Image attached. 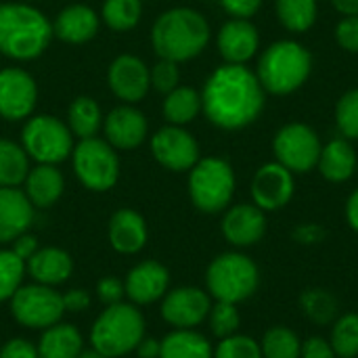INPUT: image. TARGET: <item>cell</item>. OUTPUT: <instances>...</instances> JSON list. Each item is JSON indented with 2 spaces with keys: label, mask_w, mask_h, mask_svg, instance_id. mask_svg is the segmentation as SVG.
Returning a JSON list of instances; mask_svg holds the SVG:
<instances>
[{
  "label": "cell",
  "mask_w": 358,
  "mask_h": 358,
  "mask_svg": "<svg viewBox=\"0 0 358 358\" xmlns=\"http://www.w3.org/2000/svg\"><path fill=\"white\" fill-rule=\"evenodd\" d=\"M264 88L245 65L224 63L208 78L201 92V111L222 130H241L264 111Z\"/></svg>",
  "instance_id": "1"
},
{
  "label": "cell",
  "mask_w": 358,
  "mask_h": 358,
  "mask_svg": "<svg viewBox=\"0 0 358 358\" xmlns=\"http://www.w3.org/2000/svg\"><path fill=\"white\" fill-rule=\"evenodd\" d=\"M208 19L189 6H176L162 13L151 29V44L159 59L174 63L199 57L210 42Z\"/></svg>",
  "instance_id": "2"
},
{
  "label": "cell",
  "mask_w": 358,
  "mask_h": 358,
  "mask_svg": "<svg viewBox=\"0 0 358 358\" xmlns=\"http://www.w3.org/2000/svg\"><path fill=\"white\" fill-rule=\"evenodd\" d=\"M52 25L31 4L2 2L0 4V52L15 61L38 59L50 44Z\"/></svg>",
  "instance_id": "3"
},
{
  "label": "cell",
  "mask_w": 358,
  "mask_h": 358,
  "mask_svg": "<svg viewBox=\"0 0 358 358\" xmlns=\"http://www.w3.org/2000/svg\"><path fill=\"white\" fill-rule=\"evenodd\" d=\"M313 71L310 50L296 40H277L262 50L256 76L264 92L285 96L300 90Z\"/></svg>",
  "instance_id": "4"
},
{
  "label": "cell",
  "mask_w": 358,
  "mask_h": 358,
  "mask_svg": "<svg viewBox=\"0 0 358 358\" xmlns=\"http://www.w3.org/2000/svg\"><path fill=\"white\" fill-rule=\"evenodd\" d=\"M145 338V317L134 304L107 306L90 329V344L107 358H120L136 350Z\"/></svg>",
  "instance_id": "5"
},
{
  "label": "cell",
  "mask_w": 358,
  "mask_h": 358,
  "mask_svg": "<svg viewBox=\"0 0 358 358\" xmlns=\"http://www.w3.org/2000/svg\"><path fill=\"white\" fill-rule=\"evenodd\" d=\"M260 285L258 264L241 252L216 256L206 271V287L216 302L241 304L250 300Z\"/></svg>",
  "instance_id": "6"
},
{
  "label": "cell",
  "mask_w": 358,
  "mask_h": 358,
  "mask_svg": "<svg viewBox=\"0 0 358 358\" xmlns=\"http://www.w3.org/2000/svg\"><path fill=\"white\" fill-rule=\"evenodd\" d=\"M189 195L203 214L227 210L235 195V172L222 157H203L189 170Z\"/></svg>",
  "instance_id": "7"
},
{
  "label": "cell",
  "mask_w": 358,
  "mask_h": 358,
  "mask_svg": "<svg viewBox=\"0 0 358 358\" xmlns=\"http://www.w3.org/2000/svg\"><path fill=\"white\" fill-rule=\"evenodd\" d=\"M21 147L29 159L57 166L73 151V134L65 122L55 115H34L21 132Z\"/></svg>",
  "instance_id": "8"
},
{
  "label": "cell",
  "mask_w": 358,
  "mask_h": 358,
  "mask_svg": "<svg viewBox=\"0 0 358 358\" xmlns=\"http://www.w3.org/2000/svg\"><path fill=\"white\" fill-rule=\"evenodd\" d=\"M71 162L78 180L90 191H109L120 178V159L115 149L96 136L80 141L71 151Z\"/></svg>",
  "instance_id": "9"
},
{
  "label": "cell",
  "mask_w": 358,
  "mask_h": 358,
  "mask_svg": "<svg viewBox=\"0 0 358 358\" xmlns=\"http://www.w3.org/2000/svg\"><path fill=\"white\" fill-rule=\"evenodd\" d=\"M8 302L13 319L27 329L44 331L61 323L65 315L63 296L55 287L42 283L21 285Z\"/></svg>",
  "instance_id": "10"
},
{
  "label": "cell",
  "mask_w": 358,
  "mask_h": 358,
  "mask_svg": "<svg viewBox=\"0 0 358 358\" xmlns=\"http://www.w3.org/2000/svg\"><path fill=\"white\" fill-rule=\"evenodd\" d=\"M323 143L315 128L302 122H292L279 128L273 138V155L292 174H306L317 168Z\"/></svg>",
  "instance_id": "11"
},
{
  "label": "cell",
  "mask_w": 358,
  "mask_h": 358,
  "mask_svg": "<svg viewBox=\"0 0 358 358\" xmlns=\"http://www.w3.org/2000/svg\"><path fill=\"white\" fill-rule=\"evenodd\" d=\"M151 153L170 172H189L201 157L199 145L182 126H164L151 138Z\"/></svg>",
  "instance_id": "12"
},
{
  "label": "cell",
  "mask_w": 358,
  "mask_h": 358,
  "mask_svg": "<svg viewBox=\"0 0 358 358\" xmlns=\"http://www.w3.org/2000/svg\"><path fill=\"white\" fill-rule=\"evenodd\" d=\"M250 191L254 206H258L262 212H277L292 201L296 193V180L294 174L279 162H268L256 170Z\"/></svg>",
  "instance_id": "13"
},
{
  "label": "cell",
  "mask_w": 358,
  "mask_h": 358,
  "mask_svg": "<svg viewBox=\"0 0 358 358\" xmlns=\"http://www.w3.org/2000/svg\"><path fill=\"white\" fill-rule=\"evenodd\" d=\"M38 101L36 80L21 67L0 69V117L19 122L34 113Z\"/></svg>",
  "instance_id": "14"
},
{
  "label": "cell",
  "mask_w": 358,
  "mask_h": 358,
  "mask_svg": "<svg viewBox=\"0 0 358 358\" xmlns=\"http://www.w3.org/2000/svg\"><path fill=\"white\" fill-rule=\"evenodd\" d=\"M212 308V298L199 287H176L162 298V317L174 329H195Z\"/></svg>",
  "instance_id": "15"
},
{
  "label": "cell",
  "mask_w": 358,
  "mask_h": 358,
  "mask_svg": "<svg viewBox=\"0 0 358 358\" xmlns=\"http://www.w3.org/2000/svg\"><path fill=\"white\" fill-rule=\"evenodd\" d=\"M107 82L120 101L134 105L147 96L151 88V71L143 59L134 55H120L109 65Z\"/></svg>",
  "instance_id": "16"
},
{
  "label": "cell",
  "mask_w": 358,
  "mask_h": 358,
  "mask_svg": "<svg viewBox=\"0 0 358 358\" xmlns=\"http://www.w3.org/2000/svg\"><path fill=\"white\" fill-rule=\"evenodd\" d=\"M170 287V271L157 260H145L130 268L124 289L126 298L134 306H145L162 300Z\"/></svg>",
  "instance_id": "17"
},
{
  "label": "cell",
  "mask_w": 358,
  "mask_h": 358,
  "mask_svg": "<svg viewBox=\"0 0 358 358\" xmlns=\"http://www.w3.org/2000/svg\"><path fill=\"white\" fill-rule=\"evenodd\" d=\"M220 229L231 245L252 248L266 235V212L254 203H237L224 212Z\"/></svg>",
  "instance_id": "18"
},
{
  "label": "cell",
  "mask_w": 358,
  "mask_h": 358,
  "mask_svg": "<svg viewBox=\"0 0 358 358\" xmlns=\"http://www.w3.org/2000/svg\"><path fill=\"white\" fill-rule=\"evenodd\" d=\"M105 138L113 149L130 151L143 145L147 138V117L143 111H138L134 105H120L109 111V115L103 120Z\"/></svg>",
  "instance_id": "19"
},
{
  "label": "cell",
  "mask_w": 358,
  "mask_h": 358,
  "mask_svg": "<svg viewBox=\"0 0 358 358\" xmlns=\"http://www.w3.org/2000/svg\"><path fill=\"white\" fill-rule=\"evenodd\" d=\"M216 44L224 63L245 65L260 48V34L250 19H231L220 27Z\"/></svg>",
  "instance_id": "20"
},
{
  "label": "cell",
  "mask_w": 358,
  "mask_h": 358,
  "mask_svg": "<svg viewBox=\"0 0 358 358\" xmlns=\"http://www.w3.org/2000/svg\"><path fill=\"white\" fill-rule=\"evenodd\" d=\"M34 222V206L17 187H0V243H13Z\"/></svg>",
  "instance_id": "21"
},
{
  "label": "cell",
  "mask_w": 358,
  "mask_h": 358,
  "mask_svg": "<svg viewBox=\"0 0 358 358\" xmlns=\"http://www.w3.org/2000/svg\"><path fill=\"white\" fill-rule=\"evenodd\" d=\"M147 237H149L147 222L138 212L124 208L111 216V220H109V243L117 254H124V256L138 254L145 248Z\"/></svg>",
  "instance_id": "22"
},
{
  "label": "cell",
  "mask_w": 358,
  "mask_h": 358,
  "mask_svg": "<svg viewBox=\"0 0 358 358\" xmlns=\"http://www.w3.org/2000/svg\"><path fill=\"white\" fill-rule=\"evenodd\" d=\"M99 31V15L86 4L65 6L52 23V34L69 44H84Z\"/></svg>",
  "instance_id": "23"
},
{
  "label": "cell",
  "mask_w": 358,
  "mask_h": 358,
  "mask_svg": "<svg viewBox=\"0 0 358 358\" xmlns=\"http://www.w3.org/2000/svg\"><path fill=\"white\" fill-rule=\"evenodd\" d=\"M358 155L348 138H334L327 145H323L319 155V172L329 182H346L357 174Z\"/></svg>",
  "instance_id": "24"
},
{
  "label": "cell",
  "mask_w": 358,
  "mask_h": 358,
  "mask_svg": "<svg viewBox=\"0 0 358 358\" xmlns=\"http://www.w3.org/2000/svg\"><path fill=\"white\" fill-rule=\"evenodd\" d=\"M25 271L31 275L36 283L55 287L71 277L73 260L61 248H42L25 262Z\"/></svg>",
  "instance_id": "25"
},
{
  "label": "cell",
  "mask_w": 358,
  "mask_h": 358,
  "mask_svg": "<svg viewBox=\"0 0 358 358\" xmlns=\"http://www.w3.org/2000/svg\"><path fill=\"white\" fill-rule=\"evenodd\" d=\"M25 197L34 208H50L59 201L65 189L63 174L57 166L50 164H38L36 168H29L25 180Z\"/></svg>",
  "instance_id": "26"
},
{
  "label": "cell",
  "mask_w": 358,
  "mask_h": 358,
  "mask_svg": "<svg viewBox=\"0 0 358 358\" xmlns=\"http://www.w3.org/2000/svg\"><path fill=\"white\" fill-rule=\"evenodd\" d=\"M82 350V334L69 323H57L44 329L38 342V358H78Z\"/></svg>",
  "instance_id": "27"
},
{
  "label": "cell",
  "mask_w": 358,
  "mask_h": 358,
  "mask_svg": "<svg viewBox=\"0 0 358 358\" xmlns=\"http://www.w3.org/2000/svg\"><path fill=\"white\" fill-rule=\"evenodd\" d=\"M159 342V358H214L210 340L195 329H174Z\"/></svg>",
  "instance_id": "28"
},
{
  "label": "cell",
  "mask_w": 358,
  "mask_h": 358,
  "mask_svg": "<svg viewBox=\"0 0 358 358\" xmlns=\"http://www.w3.org/2000/svg\"><path fill=\"white\" fill-rule=\"evenodd\" d=\"M162 111L166 122L172 126L191 124L201 111V94L191 86H176L172 92L166 94Z\"/></svg>",
  "instance_id": "29"
},
{
  "label": "cell",
  "mask_w": 358,
  "mask_h": 358,
  "mask_svg": "<svg viewBox=\"0 0 358 358\" xmlns=\"http://www.w3.org/2000/svg\"><path fill=\"white\" fill-rule=\"evenodd\" d=\"M103 120L105 117L101 113L99 103L90 96L73 99L67 109V126H69L71 134L78 136L80 141L96 136L103 126Z\"/></svg>",
  "instance_id": "30"
},
{
  "label": "cell",
  "mask_w": 358,
  "mask_h": 358,
  "mask_svg": "<svg viewBox=\"0 0 358 358\" xmlns=\"http://www.w3.org/2000/svg\"><path fill=\"white\" fill-rule=\"evenodd\" d=\"M275 10L281 25L292 34L308 31L319 17L317 0H275Z\"/></svg>",
  "instance_id": "31"
},
{
  "label": "cell",
  "mask_w": 358,
  "mask_h": 358,
  "mask_svg": "<svg viewBox=\"0 0 358 358\" xmlns=\"http://www.w3.org/2000/svg\"><path fill=\"white\" fill-rule=\"evenodd\" d=\"M29 172V157L25 149L13 141L0 138V187L23 185Z\"/></svg>",
  "instance_id": "32"
},
{
  "label": "cell",
  "mask_w": 358,
  "mask_h": 358,
  "mask_svg": "<svg viewBox=\"0 0 358 358\" xmlns=\"http://www.w3.org/2000/svg\"><path fill=\"white\" fill-rule=\"evenodd\" d=\"M262 358H300L302 340L285 325L271 327L260 342Z\"/></svg>",
  "instance_id": "33"
},
{
  "label": "cell",
  "mask_w": 358,
  "mask_h": 358,
  "mask_svg": "<svg viewBox=\"0 0 358 358\" xmlns=\"http://www.w3.org/2000/svg\"><path fill=\"white\" fill-rule=\"evenodd\" d=\"M143 17V0H105L103 21L113 31H128L138 25Z\"/></svg>",
  "instance_id": "34"
},
{
  "label": "cell",
  "mask_w": 358,
  "mask_h": 358,
  "mask_svg": "<svg viewBox=\"0 0 358 358\" xmlns=\"http://www.w3.org/2000/svg\"><path fill=\"white\" fill-rule=\"evenodd\" d=\"M329 344L338 358H358V315L346 313L342 315L334 327Z\"/></svg>",
  "instance_id": "35"
},
{
  "label": "cell",
  "mask_w": 358,
  "mask_h": 358,
  "mask_svg": "<svg viewBox=\"0 0 358 358\" xmlns=\"http://www.w3.org/2000/svg\"><path fill=\"white\" fill-rule=\"evenodd\" d=\"M300 306L304 315L317 323V325H327L336 319L338 315V300L325 292V289H306L300 298Z\"/></svg>",
  "instance_id": "36"
},
{
  "label": "cell",
  "mask_w": 358,
  "mask_h": 358,
  "mask_svg": "<svg viewBox=\"0 0 358 358\" xmlns=\"http://www.w3.org/2000/svg\"><path fill=\"white\" fill-rule=\"evenodd\" d=\"M25 262L8 248L0 250V302H6L23 285Z\"/></svg>",
  "instance_id": "37"
},
{
  "label": "cell",
  "mask_w": 358,
  "mask_h": 358,
  "mask_svg": "<svg viewBox=\"0 0 358 358\" xmlns=\"http://www.w3.org/2000/svg\"><path fill=\"white\" fill-rule=\"evenodd\" d=\"M208 321H210L212 334H214L218 340H222V338L235 336V334L239 331L241 315H239V310H237V304L216 302V304H212V308H210Z\"/></svg>",
  "instance_id": "38"
},
{
  "label": "cell",
  "mask_w": 358,
  "mask_h": 358,
  "mask_svg": "<svg viewBox=\"0 0 358 358\" xmlns=\"http://www.w3.org/2000/svg\"><path fill=\"white\" fill-rule=\"evenodd\" d=\"M336 124L348 141H358V88L344 92L336 105Z\"/></svg>",
  "instance_id": "39"
},
{
  "label": "cell",
  "mask_w": 358,
  "mask_h": 358,
  "mask_svg": "<svg viewBox=\"0 0 358 358\" xmlns=\"http://www.w3.org/2000/svg\"><path fill=\"white\" fill-rule=\"evenodd\" d=\"M214 358H262L260 342L241 334L222 338L214 348Z\"/></svg>",
  "instance_id": "40"
},
{
  "label": "cell",
  "mask_w": 358,
  "mask_h": 358,
  "mask_svg": "<svg viewBox=\"0 0 358 358\" xmlns=\"http://www.w3.org/2000/svg\"><path fill=\"white\" fill-rule=\"evenodd\" d=\"M151 71V86L157 90V92H172L178 82H180V69H178V63L170 61V59H159Z\"/></svg>",
  "instance_id": "41"
},
{
  "label": "cell",
  "mask_w": 358,
  "mask_h": 358,
  "mask_svg": "<svg viewBox=\"0 0 358 358\" xmlns=\"http://www.w3.org/2000/svg\"><path fill=\"white\" fill-rule=\"evenodd\" d=\"M336 42L340 48L358 55V15H348L336 25Z\"/></svg>",
  "instance_id": "42"
},
{
  "label": "cell",
  "mask_w": 358,
  "mask_h": 358,
  "mask_svg": "<svg viewBox=\"0 0 358 358\" xmlns=\"http://www.w3.org/2000/svg\"><path fill=\"white\" fill-rule=\"evenodd\" d=\"M96 296L105 306H111V304L122 302V298L126 296V289H124V283L120 279L105 277L96 283Z\"/></svg>",
  "instance_id": "43"
},
{
  "label": "cell",
  "mask_w": 358,
  "mask_h": 358,
  "mask_svg": "<svg viewBox=\"0 0 358 358\" xmlns=\"http://www.w3.org/2000/svg\"><path fill=\"white\" fill-rule=\"evenodd\" d=\"M0 358H38V346L25 338H13L2 344Z\"/></svg>",
  "instance_id": "44"
},
{
  "label": "cell",
  "mask_w": 358,
  "mask_h": 358,
  "mask_svg": "<svg viewBox=\"0 0 358 358\" xmlns=\"http://www.w3.org/2000/svg\"><path fill=\"white\" fill-rule=\"evenodd\" d=\"M300 358H338L329 340L321 338V336H313L308 340L302 342V352Z\"/></svg>",
  "instance_id": "45"
},
{
  "label": "cell",
  "mask_w": 358,
  "mask_h": 358,
  "mask_svg": "<svg viewBox=\"0 0 358 358\" xmlns=\"http://www.w3.org/2000/svg\"><path fill=\"white\" fill-rule=\"evenodd\" d=\"M220 4L233 19H250L260 10L262 0H220Z\"/></svg>",
  "instance_id": "46"
},
{
  "label": "cell",
  "mask_w": 358,
  "mask_h": 358,
  "mask_svg": "<svg viewBox=\"0 0 358 358\" xmlns=\"http://www.w3.org/2000/svg\"><path fill=\"white\" fill-rule=\"evenodd\" d=\"M63 296L65 313H82L90 306V294L86 289H67Z\"/></svg>",
  "instance_id": "47"
},
{
  "label": "cell",
  "mask_w": 358,
  "mask_h": 358,
  "mask_svg": "<svg viewBox=\"0 0 358 358\" xmlns=\"http://www.w3.org/2000/svg\"><path fill=\"white\" fill-rule=\"evenodd\" d=\"M10 250H13L23 262H27L40 248H38V239H36L34 235L23 233V235H19V237L10 243Z\"/></svg>",
  "instance_id": "48"
},
{
  "label": "cell",
  "mask_w": 358,
  "mask_h": 358,
  "mask_svg": "<svg viewBox=\"0 0 358 358\" xmlns=\"http://www.w3.org/2000/svg\"><path fill=\"white\" fill-rule=\"evenodd\" d=\"M325 237V231L319 224H300L294 231V239L302 245H315Z\"/></svg>",
  "instance_id": "49"
},
{
  "label": "cell",
  "mask_w": 358,
  "mask_h": 358,
  "mask_svg": "<svg viewBox=\"0 0 358 358\" xmlns=\"http://www.w3.org/2000/svg\"><path fill=\"white\" fill-rule=\"evenodd\" d=\"M159 352H162V342L155 338H143L141 344L136 346L138 358H159Z\"/></svg>",
  "instance_id": "50"
},
{
  "label": "cell",
  "mask_w": 358,
  "mask_h": 358,
  "mask_svg": "<svg viewBox=\"0 0 358 358\" xmlns=\"http://www.w3.org/2000/svg\"><path fill=\"white\" fill-rule=\"evenodd\" d=\"M346 220H348L350 229L358 233V189L352 191V195L346 201Z\"/></svg>",
  "instance_id": "51"
},
{
  "label": "cell",
  "mask_w": 358,
  "mask_h": 358,
  "mask_svg": "<svg viewBox=\"0 0 358 358\" xmlns=\"http://www.w3.org/2000/svg\"><path fill=\"white\" fill-rule=\"evenodd\" d=\"M334 8L342 13L344 17L348 15H358V0H331Z\"/></svg>",
  "instance_id": "52"
},
{
  "label": "cell",
  "mask_w": 358,
  "mask_h": 358,
  "mask_svg": "<svg viewBox=\"0 0 358 358\" xmlns=\"http://www.w3.org/2000/svg\"><path fill=\"white\" fill-rule=\"evenodd\" d=\"M78 358H107V357H103L101 352H96L94 348L92 350H82V355Z\"/></svg>",
  "instance_id": "53"
},
{
  "label": "cell",
  "mask_w": 358,
  "mask_h": 358,
  "mask_svg": "<svg viewBox=\"0 0 358 358\" xmlns=\"http://www.w3.org/2000/svg\"><path fill=\"white\" fill-rule=\"evenodd\" d=\"M357 172H358V166H357Z\"/></svg>",
  "instance_id": "54"
}]
</instances>
